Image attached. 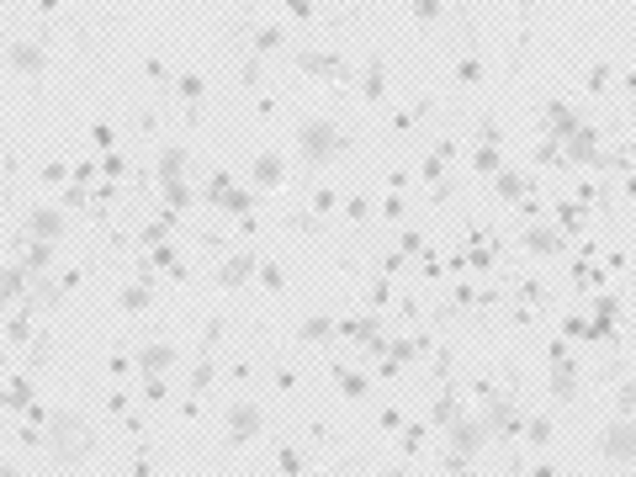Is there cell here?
Returning a JSON list of instances; mask_svg holds the SVG:
<instances>
[{"label": "cell", "instance_id": "cell-1", "mask_svg": "<svg viewBox=\"0 0 636 477\" xmlns=\"http://www.w3.org/2000/svg\"><path fill=\"white\" fill-rule=\"evenodd\" d=\"M625 445H636V435H631V429H615V435H610V451H625Z\"/></svg>", "mask_w": 636, "mask_h": 477}]
</instances>
